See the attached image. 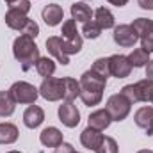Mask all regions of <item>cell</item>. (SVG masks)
<instances>
[{
    "mask_svg": "<svg viewBox=\"0 0 153 153\" xmlns=\"http://www.w3.org/2000/svg\"><path fill=\"white\" fill-rule=\"evenodd\" d=\"M130 109H132V103L121 93L112 94L107 100V105H105V111L111 114L112 121H123V119H126V116L130 114Z\"/></svg>",
    "mask_w": 153,
    "mask_h": 153,
    "instance_id": "277c9868",
    "label": "cell"
},
{
    "mask_svg": "<svg viewBox=\"0 0 153 153\" xmlns=\"http://www.w3.org/2000/svg\"><path fill=\"white\" fill-rule=\"evenodd\" d=\"M7 153H22V152H16V150H11V152H7Z\"/></svg>",
    "mask_w": 153,
    "mask_h": 153,
    "instance_id": "60d3db41",
    "label": "cell"
},
{
    "mask_svg": "<svg viewBox=\"0 0 153 153\" xmlns=\"http://www.w3.org/2000/svg\"><path fill=\"white\" fill-rule=\"evenodd\" d=\"M22 34H25V36H30L32 39H36V38H38V34H39V25L34 22V20H29V22H27V25L23 27Z\"/></svg>",
    "mask_w": 153,
    "mask_h": 153,
    "instance_id": "d6a6232c",
    "label": "cell"
},
{
    "mask_svg": "<svg viewBox=\"0 0 153 153\" xmlns=\"http://www.w3.org/2000/svg\"><path fill=\"white\" fill-rule=\"evenodd\" d=\"M103 134L100 132V130H94V128H91V126H87L82 134H80V143H82V146L84 148H87V150H96L98 146H100V143L103 141Z\"/></svg>",
    "mask_w": 153,
    "mask_h": 153,
    "instance_id": "5bb4252c",
    "label": "cell"
},
{
    "mask_svg": "<svg viewBox=\"0 0 153 153\" xmlns=\"http://www.w3.org/2000/svg\"><path fill=\"white\" fill-rule=\"evenodd\" d=\"M112 38H114L116 45H119V46H123V48H130V46H134V45L139 41V36H137V32L134 30V27H132V25H126V23H121V25L114 27Z\"/></svg>",
    "mask_w": 153,
    "mask_h": 153,
    "instance_id": "8992f818",
    "label": "cell"
},
{
    "mask_svg": "<svg viewBox=\"0 0 153 153\" xmlns=\"http://www.w3.org/2000/svg\"><path fill=\"white\" fill-rule=\"evenodd\" d=\"M135 125L139 128H143L148 135H152V128H153V107H141L135 112Z\"/></svg>",
    "mask_w": 153,
    "mask_h": 153,
    "instance_id": "e0dca14e",
    "label": "cell"
},
{
    "mask_svg": "<svg viewBox=\"0 0 153 153\" xmlns=\"http://www.w3.org/2000/svg\"><path fill=\"white\" fill-rule=\"evenodd\" d=\"M82 34H84V38H87V39H96V38H100L102 29H100V25L94 20H89V22H85L82 25Z\"/></svg>",
    "mask_w": 153,
    "mask_h": 153,
    "instance_id": "4316f807",
    "label": "cell"
},
{
    "mask_svg": "<svg viewBox=\"0 0 153 153\" xmlns=\"http://www.w3.org/2000/svg\"><path fill=\"white\" fill-rule=\"evenodd\" d=\"M45 121V111L38 107V105H29L27 107V111L23 112V123H25V126L27 128H38L39 125Z\"/></svg>",
    "mask_w": 153,
    "mask_h": 153,
    "instance_id": "2e32d148",
    "label": "cell"
},
{
    "mask_svg": "<svg viewBox=\"0 0 153 153\" xmlns=\"http://www.w3.org/2000/svg\"><path fill=\"white\" fill-rule=\"evenodd\" d=\"M4 20H5V25L9 27V29H13V30H23V27L27 25V22L30 20L25 13H22V11H16V9H7V13H5V16H4Z\"/></svg>",
    "mask_w": 153,
    "mask_h": 153,
    "instance_id": "7c38bea8",
    "label": "cell"
},
{
    "mask_svg": "<svg viewBox=\"0 0 153 153\" xmlns=\"http://www.w3.org/2000/svg\"><path fill=\"white\" fill-rule=\"evenodd\" d=\"M91 16H93V11H91V7H89L85 2H75V4L71 5V18H73L75 22L85 23V22L91 20Z\"/></svg>",
    "mask_w": 153,
    "mask_h": 153,
    "instance_id": "7402d4cb",
    "label": "cell"
},
{
    "mask_svg": "<svg viewBox=\"0 0 153 153\" xmlns=\"http://www.w3.org/2000/svg\"><path fill=\"white\" fill-rule=\"evenodd\" d=\"M91 70H93L94 73H98V75L105 76V78H109V76H111V64H109V57H107V59H105V57H100V59H96V61L93 62Z\"/></svg>",
    "mask_w": 153,
    "mask_h": 153,
    "instance_id": "83f0119b",
    "label": "cell"
},
{
    "mask_svg": "<svg viewBox=\"0 0 153 153\" xmlns=\"http://www.w3.org/2000/svg\"><path fill=\"white\" fill-rule=\"evenodd\" d=\"M152 135H153V128H152Z\"/></svg>",
    "mask_w": 153,
    "mask_h": 153,
    "instance_id": "b9f144b4",
    "label": "cell"
},
{
    "mask_svg": "<svg viewBox=\"0 0 153 153\" xmlns=\"http://www.w3.org/2000/svg\"><path fill=\"white\" fill-rule=\"evenodd\" d=\"M36 70L43 78H48L55 73V62L50 57H39L38 62H36Z\"/></svg>",
    "mask_w": 153,
    "mask_h": 153,
    "instance_id": "d4e9b609",
    "label": "cell"
},
{
    "mask_svg": "<svg viewBox=\"0 0 153 153\" xmlns=\"http://www.w3.org/2000/svg\"><path fill=\"white\" fill-rule=\"evenodd\" d=\"M41 16H43L45 23H46L48 27H55V25H59V23L62 22L64 11H62V7H61L59 4H48V5L43 7Z\"/></svg>",
    "mask_w": 153,
    "mask_h": 153,
    "instance_id": "8fae6325",
    "label": "cell"
},
{
    "mask_svg": "<svg viewBox=\"0 0 153 153\" xmlns=\"http://www.w3.org/2000/svg\"><path fill=\"white\" fill-rule=\"evenodd\" d=\"M78 82L84 91H94V93H103V89L107 85V78L94 73L93 70H87L85 73H82Z\"/></svg>",
    "mask_w": 153,
    "mask_h": 153,
    "instance_id": "52a82bcc",
    "label": "cell"
},
{
    "mask_svg": "<svg viewBox=\"0 0 153 153\" xmlns=\"http://www.w3.org/2000/svg\"><path fill=\"white\" fill-rule=\"evenodd\" d=\"M87 123H89V126H91V128L103 132V130H105V128H109V125L112 123V117H111V114H109L105 109H98V111H94V112H91V114H89Z\"/></svg>",
    "mask_w": 153,
    "mask_h": 153,
    "instance_id": "9a60e30c",
    "label": "cell"
},
{
    "mask_svg": "<svg viewBox=\"0 0 153 153\" xmlns=\"http://www.w3.org/2000/svg\"><path fill=\"white\" fill-rule=\"evenodd\" d=\"M73 146L70 144V143H62V144H59L57 148H55V153H73Z\"/></svg>",
    "mask_w": 153,
    "mask_h": 153,
    "instance_id": "e575fe53",
    "label": "cell"
},
{
    "mask_svg": "<svg viewBox=\"0 0 153 153\" xmlns=\"http://www.w3.org/2000/svg\"><path fill=\"white\" fill-rule=\"evenodd\" d=\"M39 141H41V144L46 146V148H57L59 144L64 143V141H62V132H61L59 128H55V126L45 128V130L39 134Z\"/></svg>",
    "mask_w": 153,
    "mask_h": 153,
    "instance_id": "4fadbf2b",
    "label": "cell"
},
{
    "mask_svg": "<svg viewBox=\"0 0 153 153\" xmlns=\"http://www.w3.org/2000/svg\"><path fill=\"white\" fill-rule=\"evenodd\" d=\"M18 126L13 123H0V144H13L18 141Z\"/></svg>",
    "mask_w": 153,
    "mask_h": 153,
    "instance_id": "d6986e66",
    "label": "cell"
},
{
    "mask_svg": "<svg viewBox=\"0 0 153 153\" xmlns=\"http://www.w3.org/2000/svg\"><path fill=\"white\" fill-rule=\"evenodd\" d=\"M109 64H111V75L116 78H126L132 73V68H134L128 61V55H121V53L111 55Z\"/></svg>",
    "mask_w": 153,
    "mask_h": 153,
    "instance_id": "ba28073f",
    "label": "cell"
},
{
    "mask_svg": "<svg viewBox=\"0 0 153 153\" xmlns=\"http://www.w3.org/2000/svg\"><path fill=\"white\" fill-rule=\"evenodd\" d=\"M46 50L48 53H52L62 66L70 64V55H66L64 52V46H62V38L59 36H52V38L46 39Z\"/></svg>",
    "mask_w": 153,
    "mask_h": 153,
    "instance_id": "30bf717a",
    "label": "cell"
},
{
    "mask_svg": "<svg viewBox=\"0 0 153 153\" xmlns=\"http://www.w3.org/2000/svg\"><path fill=\"white\" fill-rule=\"evenodd\" d=\"M109 4H112L116 7H123V5H126L128 4V0H107Z\"/></svg>",
    "mask_w": 153,
    "mask_h": 153,
    "instance_id": "74e56055",
    "label": "cell"
},
{
    "mask_svg": "<svg viewBox=\"0 0 153 153\" xmlns=\"http://www.w3.org/2000/svg\"><path fill=\"white\" fill-rule=\"evenodd\" d=\"M73 153H78V152H73Z\"/></svg>",
    "mask_w": 153,
    "mask_h": 153,
    "instance_id": "7bdbcfd3",
    "label": "cell"
},
{
    "mask_svg": "<svg viewBox=\"0 0 153 153\" xmlns=\"http://www.w3.org/2000/svg\"><path fill=\"white\" fill-rule=\"evenodd\" d=\"M80 100L84 102V105L87 107H93V105H98L102 100H103V93H94V91H80Z\"/></svg>",
    "mask_w": 153,
    "mask_h": 153,
    "instance_id": "f1b7e54d",
    "label": "cell"
},
{
    "mask_svg": "<svg viewBox=\"0 0 153 153\" xmlns=\"http://www.w3.org/2000/svg\"><path fill=\"white\" fill-rule=\"evenodd\" d=\"M134 87H135L139 102H152L153 100V80H150V78L139 80L134 84Z\"/></svg>",
    "mask_w": 153,
    "mask_h": 153,
    "instance_id": "ffe728a7",
    "label": "cell"
},
{
    "mask_svg": "<svg viewBox=\"0 0 153 153\" xmlns=\"http://www.w3.org/2000/svg\"><path fill=\"white\" fill-rule=\"evenodd\" d=\"M13 55L20 62L23 71H29L30 68H34L38 59L41 57L39 55V48L34 43V39L30 36H25V34H22L20 38L14 39V43H13Z\"/></svg>",
    "mask_w": 153,
    "mask_h": 153,
    "instance_id": "6da1fadb",
    "label": "cell"
},
{
    "mask_svg": "<svg viewBox=\"0 0 153 153\" xmlns=\"http://www.w3.org/2000/svg\"><path fill=\"white\" fill-rule=\"evenodd\" d=\"M5 2H7V5H11V4H13V2H16V0H5Z\"/></svg>",
    "mask_w": 153,
    "mask_h": 153,
    "instance_id": "ab89813d",
    "label": "cell"
},
{
    "mask_svg": "<svg viewBox=\"0 0 153 153\" xmlns=\"http://www.w3.org/2000/svg\"><path fill=\"white\" fill-rule=\"evenodd\" d=\"M121 94L134 105V103H139V98H137V93H135V87H134V84H128V85H125L123 89H121Z\"/></svg>",
    "mask_w": 153,
    "mask_h": 153,
    "instance_id": "1f68e13d",
    "label": "cell"
},
{
    "mask_svg": "<svg viewBox=\"0 0 153 153\" xmlns=\"http://www.w3.org/2000/svg\"><path fill=\"white\" fill-rule=\"evenodd\" d=\"M62 46H64V52L66 55H73V53H78L82 50V36L78 34L71 39H62Z\"/></svg>",
    "mask_w": 153,
    "mask_h": 153,
    "instance_id": "484cf974",
    "label": "cell"
},
{
    "mask_svg": "<svg viewBox=\"0 0 153 153\" xmlns=\"http://www.w3.org/2000/svg\"><path fill=\"white\" fill-rule=\"evenodd\" d=\"M9 9H16V11H22V13H29L30 11V2L29 0H16L9 5Z\"/></svg>",
    "mask_w": 153,
    "mask_h": 153,
    "instance_id": "836d02e7",
    "label": "cell"
},
{
    "mask_svg": "<svg viewBox=\"0 0 153 153\" xmlns=\"http://www.w3.org/2000/svg\"><path fill=\"white\" fill-rule=\"evenodd\" d=\"M137 4L141 5V9H146V11H153V0H137Z\"/></svg>",
    "mask_w": 153,
    "mask_h": 153,
    "instance_id": "d590c367",
    "label": "cell"
},
{
    "mask_svg": "<svg viewBox=\"0 0 153 153\" xmlns=\"http://www.w3.org/2000/svg\"><path fill=\"white\" fill-rule=\"evenodd\" d=\"M128 61L134 68H144L150 62V52H146L144 48H135L128 55Z\"/></svg>",
    "mask_w": 153,
    "mask_h": 153,
    "instance_id": "cb8c5ba5",
    "label": "cell"
},
{
    "mask_svg": "<svg viewBox=\"0 0 153 153\" xmlns=\"http://www.w3.org/2000/svg\"><path fill=\"white\" fill-rule=\"evenodd\" d=\"M80 82L71 76H64V102H73L80 96Z\"/></svg>",
    "mask_w": 153,
    "mask_h": 153,
    "instance_id": "603a6c76",
    "label": "cell"
},
{
    "mask_svg": "<svg viewBox=\"0 0 153 153\" xmlns=\"http://www.w3.org/2000/svg\"><path fill=\"white\" fill-rule=\"evenodd\" d=\"M9 93L13 94L16 103H25V105H32L36 103L39 96V89L36 85L29 84V82H14L9 89Z\"/></svg>",
    "mask_w": 153,
    "mask_h": 153,
    "instance_id": "3957f363",
    "label": "cell"
},
{
    "mask_svg": "<svg viewBox=\"0 0 153 153\" xmlns=\"http://www.w3.org/2000/svg\"><path fill=\"white\" fill-rule=\"evenodd\" d=\"M57 114H59V121L68 128H75L80 123V112L73 105V102H64L62 105H59Z\"/></svg>",
    "mask_w": 153,
    "mask_h": 153,
    "instance_id": "9c48e42d",
    "label": "cell"
},
{
    "mask_svg": "<svg viewBox=\"0 0 153 153\" xmlns=\"http://www.w3.org/2000/svg\"><path fill=\"white\" fill-rule=\"evenodd\" d=\"M61 34H62V39H71L78 36V30H76V22L71 18V20H66L64 23H62V30H61Z\"/></svg>",
    "mask_w": 153,
    "mask_h": 153,
    "instance_id": "4dcf8cb0",
    "label": "cell"
},
{
    "mask_svg": "<svg viewBox=\"0 0 153 153\" xmlns=\"http://www.w3.org/2000/svg\"><path fill=\"white\" fill-rule=\"evenodd\" d=\"M96 153H117V143L112 137H103V141L100 143V146L94 150Z\"/></svg>",
    "mask_w": 153,
    "mask_h": 153,
    "instance_id": "f546056e",
    "label": "cell"
},
{
    "mask_svg": "<svg viewBox=\"0 0 153 153\" xmlns=\"http://www.w3.org/2000/svg\"><path fill=\"white\" fill-rule=\"evenodd\" d=\"M152 103H153V100H152Z\"/></svg>",
    "mask_w": 153,
    "mask_h": 153,
    "instance_id": "ee69618b",
    "label": "cell"
},
{
    "mask_svg": "<svg viewBox=\"0 0 153 153\" xmlns=\"http://www.w3.org/2000/svg\"><path fill=\"white\" fill-rule=\"evenodd\" d=\"M132 27L141 39V48H144L146 52H153V20L137 18L134 20Z\"/></svg>",
    "mask_w": 153,
    "mask_h": 153,
    "instance_id": "5b68a950",
    "label": "cell"
},
{
    "mask_svg": "<svg viewBox=\"0 0 153 153\" xmlns=\"http://www.w3.org/2000/svg\"><path fill=\"white\" fill-rule=\"evenodd\" d=\"M94 22L100 25V29L107 30V29H114L116 25V20H114V14L107 9V7H98L94 11Z\"/></svg>",
    "mask_w": 153,
    "mask_h": 153,
    "instance_id": "ac0fdd59",
    "label": "cell"
},
{
    "mask_svg": "<svg viewBox=\"0 0 153 153\" xmlns=\"http://www.w3.org/2000/svg\"><path fill=\"white\" fill-rule=\"evenodd\" d=\"M146 78L153 80V59H150V62L146 64Z\"/></svg>",
    "mask_w": 153,
    "mask_h": 153,
    "instance_id": "8d00e7d4",
    "label": "cell"
},
{
    "mask_svg": "<svg viewBox=\"0 0 153 153\" xmlns=\"http://www.w3.org/2000/svg\"><path fill=\"white\" fill-rule=\"evenodd\" d=\"M137 153H153L152 150H141V152H137Z\"/></svg>",
    "mask_w": 153,
    "mask_h": 153,
    "instance_id": "f35d334b",
    "label": "cell"
},
{
    "mask_svg": "<svg viewBox=\"0 0 153 153\" xmlns=\"http://www.w3.org/2000/svg\"><path fill=\"white\" fill-rule=\"evenodd\" d=\"M16 102L9 91H0V117H9L14 114Z\"/></svg>",
    "mask_w": 153,
    "mask_h": 153,
    "instance_id": "44dd1931",
    "label": "cell"
},
{
    "mask_svg": "<svg viewBox=\"0 0 153 153\" xmlns=\"http://www.w3.org/2000/svg\"><path fill=\"white\" fill-rule=\"evenodd\" d=\"M39 96H43L46 102L64 100V78H55V76L43 78L39 85Z\"/></svg>",
    "mask_w": 153,
    "mask_h": 153,
    "instance_id": "7a4b0ae2",
    "label": "cell"
}]
</instances>
